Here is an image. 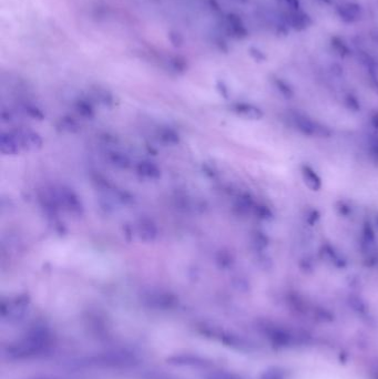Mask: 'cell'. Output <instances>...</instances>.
Here are the masks:
<instances>
[{
    "instance_id": "cell-1",
    "label": "cell",
    "mask_w": 378,
    "mask_h": 379,
    "mask_svg": "<svg viewBox=\"0 0 378 379\" xmlns=\"http://www.w3.org/2000/svg\"><path fill=\"white\" fill-rule=\"evenodd\" d=\"M56 200L58 203L63 205L64 209H67L70 213L75 214V215L80 216L82 211H84L79 197L70 189L60 188L58 192L56 193Z\"/></svg>"
},
{
    "instance_id": "cell-2",
    "label": "cell",
    "mask_w": 378,
    "mask_h": 379,
    "mask_svg": "<svg viewBox=\"0 0 378 379\" xmlns=\"http://www.w3.org/2000/svg\"><path fill=\"white\" fill-rule=\"evenodd\" d=\"M135 357L126 352L105 353L99 356V364L108 367H129L135 364Z\"/></svg>"
},
{
    "instance_id": "cell-3",
    "label": "cell",
    "mask_w": 378,
    "mask_h": 379,
    "mask_svg": "<svg viewBox=\"0 0 378 379\" xmlns=\"http://www.w3.org/2000/svg\"><path fill=\"white\" fill-rule=\"evenodd\" d=\"M16 138L21 150L32 151L37 150L42 146V139L38 133L30 130H20L15 132Z\"/></svg>"
},
{
    "instance_id": "cell-4",
    "label": "cell",
    "mask_w": 378,
    "mask_h": 379,
    "mask_svg": "<svg viewBox=\"0 0 378 379\" xmlns=\"http://www.w3.org/2000/svg\"><path fill=\"white\" fill-rule=\"evenodd\" d=\"M137 233L142 241L153 242L158 236V229L152 221L142 218L137 224Z\"/></svg>"
},
{
    "instance_id": "cell-5",
    "label": "cell",
    "mask_w": 378,
    "mask_h": 379,
    "mask_svg": "<svg viewBox=\"0 0 378 379\" xmlns=\"http://www.w3.org/2000/svg\"><path fill=\"white\" fill-rule=\"evenodd\" d=\"M0 149L3 154L15 155L21 150L15 133H2L0 137Z\"/></svg>"
},
{
    "instance_id": "cell-6",
    "label": "cell",
    "mask_w": 378,
    "mask_h": 379,
    "mask_svg": "<svg viewBox=\"0 0 378 379\" xmlns=\"http://www.w3.org/2000/svg\"><path fill=\"white\" fill-rule=\"evenodd\" d=\"M359 6L355 3H346L342 7L338 8V14L344 21L353 22L359 17Z\"/></svg>"
},
{
    "instance_id": "cell-7",
    "label": "cell",
    "mask_w": 378,
    "mask_h": 379,
    "mask_svg": "<svg viewBox=\"0 0 378 379\" xmlns=\"http://www.w3.org/2000/svg\"><path fill=\"white\" fill-rule=\"evenodd\" d=\"M138 172L142 176H145V178L152 180H157L160 178V175H161V172H160L159 168L155 166V164L147 161L139 163Z\"/></svg>"
},
{
    "instance_id": "cell-8",
    "label": "cell",
    "mask_w": 378,
    "mask_h": 379,
    "mask_svg": "<svg viewBox=\"0 0 378 379\" xmlns=\"http://www.w3.org/2000/svg\"><path fill=\"white\" fill-rule=\"evenodd\" d=\"M228 26L232 34L235 35L236 37H240V38L245 37L246 34H248V31H246L244 24L242 23L241 19L235 15L228 16Z\"/></svg>"
},
{
    "instance_id": "cell-9",
    "label": "cell",
    "mask_w": 378,
    "mask_h": 379,
    "mask_svg": "<svg viewBox=\"0 0 378 379\" xmlns=\"http://www.w3.org/2000/svg\"><path fill=\"white\" fill-rule=\"evenodd\" d=\"M109 159L114 166L121 168H126L130 166V160L128 156L123 153H120V152H111L109 154Z\"/></svg>"
},
{
    "instance_id": "cell-10",
    "label": "cell",
    "mask_w": 378,
    "mask_h": 379,
    "mask_svg": "<svg viewBox=\"0 0 378 379\" xmlns=\"http://www.w3.org/2000/svg\"><path fill=\"white\" fill-rule=\"evenodd\" d=\"M307 20H310L309 17L305 15H294L293 17V24L296 28H301V29H304L305 27H307V24H309V22H307Z\"/></svg>"
},
{
    "instance_id": "cell-11",
    "label": "cell",
    "mask_w": 378,
    "mask_h": 379,
    "mask_svg": "<svg viewBox=\"0 0 378 379\" xmlns=\"http://www.w3.org/2000/svg\"><path fill=\"white\" fill-rule=\"evenodd\" d=\"M170 39H171V42L173 43L174 46H181L183 42L182 37H181L180 34H176V32H172L170 35Z\"/></svg>"
},
{
    "instance_id": "cell-12",
    "label": "cell",
    "mask_w": 378,
    "mask_h": 379,
    "mask_svg": "<svg viewBox=\"0 0 378 379\" xmlns=\"http://www.w3.org/2000/svg\"><path fill=\"white\" fill-rule=\"evenodd\" d=\"M333 46H334L335 48H337L339 52H344V51L347 50V47L345 46V43L337 38H335L334 40H333Z\"/></svg>"
},
{
    "instance_id": "cell-13",
    "label": "cell",
    "mask_w": 378,
    "mask_h": 379,
    "mask_svg": "<svg viewBox=\"0 0 378 379\" xmlns=\"http://www.w3.org/2000/svg\"><path fill=\"white\" fill-rule=\"evenodd\" d=\"M287 5H289L291 8H293V9H298L299 7V1L298 0H285Z\"/></svg>"
}]
</instances>
